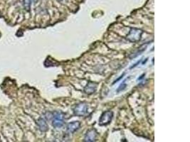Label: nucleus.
<instances>
[{
  "label": "nucleus",
  "instance_id": "obj_1",
  "mask_svg": "<svg viewBox=\"0 0 190 142\" xmlns=\"http://www.w3.org/2000/svg\"><path fill=\"white\" fill-rule=\"evenodd\" d=\"M142 34H143V31L141 29H136V28H130L129 34H127L126 38L130 42L136 43V42H138L141 40Z\"/></svg>",
  "mask_w": 190,
  "mask_h": 142
},
{
  "label": "nucleus",
  "instance_id": "obj_2",
  "mask_svg": "<svg viewBox=\"0 0 190 142\" xmlns=\"http://www.w3.org/2000/svg\"><path fill=\"white\" fill-rule=\"evenodd\" d=\"M53 120H52V125L55 128H61L63 127V119H64V115L61 112H54L53 113Z\"/></svg>",
  "mask_w": 190,
  "mask_h": 142
},
{
  "label": "nucleus",
  "instance_id": "obj_3",
  "mask_svg": "<svg viewBox=\"0 0 190 142\" xmlns=\"http://www.w3.org/2000/svg\"><path fill=\"white\" fill-rule=\"evenodd\" d=\"M88 104L86 102H80L77 104L73 108V114L78 117H82L86 115L88 112Z\"/></svg>",
  "mask_w": 190,
  "mask_h": 142
},
{
  "label": "nucleus",
  "instance_id": "obj_4",
  "mask_svg": "<svg viewBox=\"0 0 190 142\" xmlns=\"http://www.w3.org/2000/svg\"><path fill=\"white\" fill-rule=\"evenodd\" d=\"M113 117V113L112 111H106L103 112L99 119V125L106 126L109 125L112 121Z\"/></svg>",
  "mask_w": 190,
  "mask_h": 142
},
{
  "label": "nucleus",
  "instance_id": "obj_5",
  "mask_svg": "<svg viewBox=\"0 0 190 142\" xmlns=\"http://www.w3.org/2000/svg\"><path fill=\"white\" fill-rule=\"evenodd\" d=\"M98 137V132L95 129H91L88 130L86 132V135L84 136V139L83 141L86 142H93L96 141V139Z\"/></svg>",
  "mask_w": 190,
  "mask_h": 142
},
{
  "label": "nucleus",
  "instance_id": "obj_6",
  "mask_svg": "<svg viewBox=\"0 0 190 142\" xmlns=\"http://www.w3.org/2000/svg\"><path fill=\"white\" fill-rule=\"evenodd\" d=\"M98 84L93 82H89L86 85V87H84V92L87 94H92L94 92H96L97 90Z\"/></svg>",
  "mask_w": 190,
  "mask_h": 142
},
{
  "label": "nucleus",
  "instance_id": "obj_7",
  "mask_svg": "<svg viewBox=\"0 0 190 142\" xmlns=\"http://www.w3.org/2000/svg\"><path fill=\"white\" fill-rule=\"evenodd\" d=\"M80 126H81V122H78V121L70 122L67 125V132L70 134L74 133L75 132L77 131L80 128Z\"/></svg>",
  "mask_w": 190,
  "mask_h": 142
},
{
  "label": "nucleus",
  "instance_id": "obj_8",
  "mask_svg": "<svg viewBox=\"0 0 190 142\" xmlns=\"http://www.w3.org/2000/svg\"><path fill=\"white\" fill-rule=\"evenodd\" d=\"M37 125L39 126V129L42 132H46L49 129V126L47 125L46 122L43 118L39 119L37 121Z\"/></svg>",
  "mask_w": 190,
  "mask_h": 142
},
{
  "label": "nucleus",
  "instance_id": "obj_9",
  "mask_svg": "<svg viewBox=\"0 0 190 142\" xmlns=\"http://www.w3.org/2000/svg\"><path fill=\"white\" fill-rule=\"evenodd\" d=\"M146 48H147V45H142V46H140V48H138V50H137V51L135 52V53H133L132 54H131V55L130 56V58H136L137 56H138V55H141L142 53H143L144 51H145V50H146Z\"/></svg>",
  "mask_w": 190,
  "mask_h": 142
},
{
  "label": "nucleus",
  "instance_id": "obj_10",
  "mask_svg": "<svg viewBox=\"0 0 190 142\" xmlns=\"http://www.w3.org/2000/svg\"><path fill=\"white\" fill-rule=\"evenodd\" d=\"M32 0H24V7L27 11H30Z\"/></svg>",
  "mask_w": 190,
  "mask_h": 142
},
{
  "label": "nucleus",
  "instance_id": "obj_11",
  "mask_svg": "<svg viewBox=\"0 0 190 142\" xmlns=\"http://www.w3.org/2000/svg\"><path fill=\"white\" fill-rule=\"evenodd\" d=\"M126 87H127V84H126V83H125V81H124V82L122 83V84H121L119 86L118 88L117 92H120V91L124 90H125V88Z\"/></svg>",
  "mask_w": 190,
  "mask_h": 142
},
{
  "label": "nucleus",
  "instance_id": "obj_12",
  "mask_svg": "<svg viewBox=\"0 0 190 142\" xmlns=\"http://www.w3.org/2000/svg\"><path fill=\"white\" fill-rule=\"evenodd\" d=\"M124 75H125V73H123V74H122V76H121L120 77V78H118V79H117V80H115V81H114V83H113V84H115V83L116 82H118V81H119V80H120V79H121V78H122V77H123V76H124Z\"/></svg>",
  "mask_w": 190,
  "mask_h": 142
},
{
  "label": "nucleus",
  "instance_id": "obj_13",
  "mask_svg": "<svg viewBox=\"0 0 190 142\" xmlns=\"http://www.w3.org/2000/svg\"><path fill=\"white\" fill-rule=\"evenodd\" d=\"M141 60H139V61H138V62H137V63H136V64L134 65V66H132V67H131V68H135V67L137 66V65H138V64H139V63H140V62H141Z\"/></svg>",
  "mask_w": 190,
  "mask_h": 142
},
{
  "label": "nucleus",
  "instance_id": "obj_14",
  "mask_svg": "<svg viewBox=\"0 0 190 142\" xmlns=\"http://www.w3.org/2000/svg\"><path fill=\"white\" fill-rule=\"evenodd\" d=\"M144 76H145V74H143L141 77H140V78H138V80H141L142 78H143V77H144Z\"/></svg>",
  "mask_w": 190,
  "mask_h": 142
},
{
  "label": "nucleus",
  "instance_id": "obj_15",
  "mask_svg": "<svg viewBox=\"0 0 190 142\" xmlns=\"http://www.w3.org/2000/svg\"><path fill=\"white\" fill-rule=\"evenodd\" d=\"M58 1H62V0H58Z\"/></svg>",
  "mask_w": 190,
  "mask_h": 142
}]
</instances>
